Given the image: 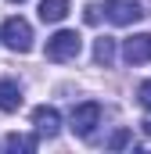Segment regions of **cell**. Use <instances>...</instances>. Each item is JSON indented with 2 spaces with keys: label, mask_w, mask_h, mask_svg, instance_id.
I'll use <instances>...</instances> for the list:
<instances>
[{
  "label": "cell",
  "mask_w": 151,
  "mask_h": 154,
  "mask_svg": "<svg viewBox=\"0 0 151 154\" xmlns=\"http://www.w3.org/2000/svg\"><path fill=\"white\" fill-rule=\"evenodd\" d=\"M83 50V36L76 29H61L47 39V61H72Z\"/></svg>",
  "instance_id": "obj_1"
},
{
  "label": "cell",
  "mask_w": 151,
  "mask_h": 154,
  "mask_svg": "<svg viewBox=\"0 0 151 154\" xmlns=\"http://www.w3.org/2000/svg\"><path fill=\"white\" fill-rule=\"evenodd\" d=\"M0 39H4L7 50H14V54H29V50H33V25H29L25 18H7L4 29H0Z\"/></svg>",
  "instance_id": "obj_2"
},
{
  "label": "cell",
  "mask_w": 151,
  "mask_h": 154,
  "mask_svg": "<svg viewBox=\"0 0 151 154\" xmlns=\"http://www.w3.org/2000/svg\"><path fill=\"white\" fill-rule=\"evenodd\" d=\"M101 14L112 25H137L144 18V7L137 0H108V4H101Z\"/></svg>",
  "instance_id": "obj_3"
},
{
  "label": "cell",
  "mask_w": 151,
  "mask_h": 154,
  "mask_svg": "<svg viewBox=\"0 0 151 154\" xmlns=\"http://www.w3.org/2000/svg\"><path fill=\"white\" fill-rule=\"evenodd\" d=\"M97 122H101V104L97 100H83V104H76L72 115H69V129L76 136H90Z\"/></svg>",
  "instance_id": "obj_4"
},
{
  "label": "cell",
  "mask_w": 151,
  "mask_h": 154,
  "mask_svg": "<svg viewBox=\"0 0 151 154\" xmlns=\"http://www.w3.org/2000/svg\"><path fill=\"white\" fill-rule=\"evenodd\" d=\"M122 57L130 65H144L151 61V32H140V36H130L122 43Z\"/></svg>",
  "instance_id": "obj_5"
},
{
  "label": "cell",
  "mask_w": 151,
  "mask_h": 154,
  "mask_svg": "<svg viewBox=\"0 0 151 154\" xmlns=\"http://www.w3.org/2000/svg\"><path fill=\"white\" fill-rule=\"evenodd\" d=\"M33 125H36L40 136H58V129H61V115H58V108H50V104H40L36 111H33Z\"/></svg>",
  "instance_id": "obj_6"
},
{
  "label": "cell",
  "mask_w": 151,
  "mask_h": 154,
  "mask_svg": "<svg viewBox=\"0 0 151 154\" xmlns=\"http://www.w3.org/2000/svg\"><path fill=\"white\" fill-rule=\"evenodd\" d=\"M22 108V86L14 79H0V111H18Z\"/></svg>",
  "instance_id": "obj_7"
},
{
  "label": "cell",
  "mask_w": 151,
  "mask_h": 154,
  "mask_svg": "<svg viewBox=\"0 0 151 154\" xmlns=\"http://www.w3.org/2000/svg\"><path fill=\"white\" fill-rule=\"evenodd\" d=\"M69 0H40V18L43 22H65Z\"/></svg>",
  "instance_id": "obj_8"
},
{
  "label": "cell",
  "mask_w": 151,
  "mask_h": 154,
  "mask_svg": "<svg viewBox=\"0 0 151 154\" xmlns=\"http://www.w3.org/2000/svg\"><path fill=\"white\" fill-rule=\"evenodd\" d=\"M94 61L104 65V68L115 61V39H112V36H101L97 43H94Z\"/></svg>",
  "instance_id": "obj_9"
},
{
  "label": "cell",
  "mask_w": 151,
  "mask_h": 154,
  "mask_svg": "<svg viewBox=\"0 0 151 154\" xmlns=\"http://www.w3.org/2000/svg\"><path fill=\"white\" fill-rule=\"evenodd\" d=\"M4 147H7V151H36V147H40V133H33V136H18V133H11V136L4 140Z\"/></svg>",
  "instance_id": "obj_10"
},
{
  "label": "cell",
  "mask_w": 151,
  "mask_h": 154,
  "mask_svg": "<svg viewBox=\"0 0 151 154\" xmlns=\"http://www.w3.org/2000/svg\"><path fill=\"white\" fill-rule=\"evenodd\" d=\"M83 22H86V25H97V22H101V4H86V7H83Z\"/></svg>",
  "instance_id": "obj_11"
},
{
  "label": "cell",
  "mask_w": 151,
  "mask_h": 154,
  "mask_svg": "<svg viewBox=\"0 0 151 154\" xmlns=\"http://www.w3.org/2000/svg\"><path fill=\"white\" fill-rule=\"evenodd\" d=\"M130 140H133V136H130V129H119L112 140H108V147H112V151H122V147H126Z\"/></svg>",
  "instance_id": "obj_12"
},
{
  "label": "cell",
  "mask_w": 151,
  "mask_h": 154,
  "mask_svg": "<svg viewBox=\"0 0 151 154\" xmlns=\"http://www.w3.org/2000/svg\"><path fill=\"white\" fill-rule=\"evenodd\" d=\"M137 97H140V104H144V108L151 111V79H144V82H140V90H137Z\"/></svg>",
  "instance_id": "obj_13"
},
{
  "label": "cell",
  "mask_w": 151,
  "mask_h": 154,
  "mask_svg": "<svg viewBox=\"0 0 151 154\" xmlns=\"http://www.w3.org/2000/svg\"><path fill=\"white\" fill-rule=\"evenodd\" d=\"M144 133H151V122H144Z\"/></svg>",
  "instance_id": "obj_14"
},
{
  "label": "cell",
  "mask_w": 151,
  "mask_h": 154,
  "mask_svg": "<svg viewBox=\"0 0 151 154\" xmlns=\"http://www.w3.org/2000/svg\"><path fill=\"white\" fill-rule=\"evenodd\" d=\"M11 4H25V0H11Z\"/></svg>",
  "instance_id": "obj_15"
}]
</instances>
